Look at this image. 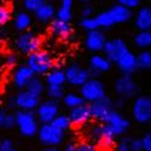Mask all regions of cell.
I'll use <instances>...</instances> for the list:
<instances>
[{
	"instance_id": "6da1fadb",
	"label": "cell",
	"mask_w": 151,
	"mask_h": 151,
	"mask_svg": "<svg viewBox=\"0 0 151 151\" xmlns=\"http://www.w3.org/2000/svg\"><path fill=\"white\" fill-rule=\"evenodd\" d=\"M132 17H133L132 11L120 4L112 5L108 10L99 12L98 15L94 16L99 28H110L115 26V24L127 23L132 19Z\"/></svg>"
},
{
	"instance_id": "7a4b0ae2",
	"label": "cell",
	"mask_w": 151,
	"mask_h": 151,
	"mask_svg": "<svg viewBox=\"0 0 151 151\" xmlns=\"http://www.w3.org/2000/svg\"><path fill=\"white\" fill-rule=\"evenodd\" d=\"M26 65L33 71V74L41 76L46 75L51 69H53V58L48 52L44 50H39L36 52H33L27 56L26 59Z\"/></svg>"
},
{
	"instance_id": "3957f363",
	"label": "cell",
	"mask_w": 151,
	"mask_h": 151,
	"mask_svg": "<svg viewBox=\"0 0 151 151\" xmlns=\"http://www.w3.org/2000/svg\"><path fill=\"white\" fill-rule=\"evenodd\" d=\"M16 127L22 137L24 138H34L39 129V122L36 120L34 111H21L15 112Z\"/></svg>"
},
{
	"instance_id": "277c9868",
	"label": "cell",
	"mask_w": 151,
	"mask_h": 151,
	"mask_svg": "<svg viewBox=\"0 0 151 151\" xmlns=\"http://www.w3.org/2000/svg\"><path fill=\"white\" fill-rule=\"evenodd\" d=\"M81 98L86 104H92L94 102L103 99L106 96L105 86L99 79H88L81 87H80V93Z\"/></svg>"
},
{
	"instance_id": "5b68a950",
	"label": "cell",
	"mask_w": 151,
	"mask_h": 151,
	"mask_svg": "<svg viewBox=\"0 0 151 151\" xmlns=\"http://www.w3.org/2000/svg\"><path fill=\"white\" fill-rule=\"evenodd\" d=\"M36 137L40 144H42L45 147H58L64 140V133L53 127L51 123L40 124Z\"/></svg>"
},
{
	"instance_id": "8992f818",
	"label": "cell",
	"mask_w": 151,
	"mask_h": 151,
	"mask_svg": "<svg viewBox=\"0 0 151 151\" xmlns=\"http://www.w3.org/2000/svg\"><path fill=\"white\" fill-rule=\"evenodd\" d=\"M133 120L139 124H146L151 121V98L146 94H140L134 98L132 105Z\"/></svg>"
},
{
	"instance_id": "52a82bcc",
	"label": "cell",
	"mask_w": 151,
	"mask_h": 151,
	"mask_svg": "<svg viewBox=\"0 0 151 151\" xmlns=\"http://www.w3.org/2000/svg\"><path fill=\"white\" fill-rule=\"evenodd\" d=\"M41 46H42V41L40 36H37L35 33L29 30L19 33L15 40V47L17 48V51L27 56L41 50Z\"/></svg>"
},
{
	"instance_id": "ba28073f",
	"label": "cell",
	"mask_w": 151,
	"mask_h": 151,
	"mask_svg": "<svg viewBox=\"0 0 151 151\" xmlns=\"http://www.w3.org/2000/svg\"><path fill=\"white\" fill-rule=\"evenodd\" d=\"M114 90L120 98L131 99L138 96V93H139V86H138V83L135 82L132 75L122 74L120 78L116 79Z\"/></svg>"
},
{
	"instance_id": "9c48e42d",
	"label": "cell",
	"mask_w": 151,
	"mask_h": 151,
	"mask_svg": "<svg viewBox=\"0 0 151 151\" xmlns=\"http://www.w3.org/2000/svg\"><path fill=\"white\" fill-rule=\"evenodd\" d=\"M40 102V97L33 96L26 90H22L12 97L9 103V108H17L21 111H35Z\"/></svg>"
},
{
	"instance_id": "30bf717a",
	"label": "cell",
	"mask_w": 151,
	"mask_h": 151,
	"mask_svg": "<svg viewBox=\"0 0 151 151\" xmlns=\"http://www.w3.org/2000/svg\"><path fill=\"white\" fill-rule=\"evenodd\" d=\"M129 51V48L126 41L121 37H112L105 41L103 47V56L111 63H116L126 52Z\"/></svg>"
},
{
	"instance_id": "8fae6325",
	"label": "cell",
	"mask_w": 151,
	"mask_h": 151,
	"mask_svg": "<svg viewBox=\"0 0 151 151\" xmlns=\"http://www.w3.org/2000/svg\"><path fill=\"white\" fill-rule=\"evenodd\" d=\"M34 114L39 123L41 124L51 123L55 120V117L59 114V104L56 100H51V99L42 100L35 109Z\"/></svg>"
},
{
	"instance_id": "7c38bea8",
	"label": "cell",
	"mask_w": 151,
	"mask_h": 151,
	"mask_svg": "<svg viewBox=\"0 0 151 151\" xmlns=\"http://www.w3.org/2000/svg\"><path fill=\"white\" fill-rule=\"evenodd\" d=\"M64 74H65V83H68L71 87H79V88L87 80L91 79L88 69L83 68L79 63H73L69 67H67Z\"/></svg>"
},
{
	"instance_id": "4fadbf2b",
	"label": "cell",
	"mask_w": 151,
	"mask_h": 151,
	"mask_svg": "<svg viewBox=\"0 0 151 151\" xmlns=\"http://www.w3.org/2000/svg\"><path fill=\"white\" fill-rule=\"evenodd\" d=\"M102 123L109 126V127L112 129V132L115 133L116 137L123 135L131 127V121L127 117H124L120 111H117L115 109H112L109 112Z\"/></svg>"
},
{
	"instance_id": "5bb4252c",
	"label": "cell",
	"mask_w": 151,
	"mask_h": 151,
	"mask_svg": "<svg viewBox=\"0 0 151 151\" xmlns=\"http://www.w3.org/2000/svg\"><path fill=\"white\" fill-rule=\"evenodd\" d=\"M88 135L91 139H93L97 143H100L102 145L110 147L115 144V139L116 135L112 132V129L109 126L104 124V123H99V124H94L90 128L88 131Z\"/></svg>"
},
{
	"instance_id": "9a60e30c",
	"label": "cell",
	"mask_w": 151,
	"mask_h": 151,
	"mask_svg": "<svg viewBox=\"0 0 151 151\" xmlns=\"http://www.w3.org/2000/svg\"><path fill=\"white\" fill-rule=\"evenodd\" d=\"M88 73H90V78L92 79H98L100 74H104L111 70L112 64L100 53H93L90 57L88 60Z\"/></svg>"
},
{
	"instance_id": "2e32d148",
	"label": "cell",
	"mask_w": 151,
	"mask_h": 151,
	"mask_svg": "<svg viewBox=\"0 0 151 151\" xmlns=\"http://www.w3.org/2000/svg\"><path fill=\"white\" fill-rule=\"evenodd\" d=\"M108 39L105 37V34L102 30H92V32H87L85 35V47L87 51H90L92 53H99L103 51V47L105 45V41Z\"/></svg>"
},
{
	"instance_id": "e0dca14e",
	"label": "cell",
	"mask_w": 151,
	"mask_h": 151,
	"mask_svg": "<svg viewBox=\"0 0 151 151\" xmlns=\"http://www.w3.org/2000/svg\"><path fill=\"white\" fill-rule=\"evenodd\" d=\"M112 109H114V106H112V100L108 96H105L103 99L98 100V102H94V103L90 104L91 117L99 121L100 123L104 121L106 115Z\"/></svg>"
},
{
	"instance_id": "ac0fdd59",
	"label": "cell",
	"mask_w": 151,
	"mask_h": 151,
	"mask_svg": "<svg viewBox=\"0 0 151 151\" xmlns=\"http://www.w3.org/2000/svg\"><path fill=\"white\" fill-rule=\"evenodd\" d=\"M35 76L33 74V71L26 65V64H21L18 67H16V69L12 73V83L16 88H18L19 91L26 88V86L28 85V82Z\"/></svg>"
},
{
	"instance_id": "d6986e66",
	"label": "cell",
	"mask_w": 151,
	"mask_h": 151,
	"mask_svg": "<svg viewBox=\"0 0 151 151\" xmlns=\"http://www.w3.org/2000/svg\"><path fill=\"white\" fill-rule=\"evenodd\" d=\"M67 115L69 116L71 124H75V126H82L92 119L91 112H90V105L86 103L74 108V109H70L69 114H67Z\"/></svg>"
},
{
	"instance_id": "ffe728a7",
	"label": "cell",
	"mask_w": 151,
	"mask_h": 151,
	"mask_svg": "<svg viewBox=\"0 0 151 151\" xmlns=\"http://www.w3.org/2000/svg\"><path fill=\"white\" fill-rule=\"evenodd\" d=\"M134 26L138 32H150L151 29V7L142 6L134 15Z\"/></svg>"
},
{
	"instance_id": "44dd1931",
	"label": "cell",
	"mask_w": 151,
	"mask_h": 151,
	"mask_svg": "<svg viewBox=\"0 0 151 151\" xmlns=\"http://www.w3.org/2000/svg\"><path fill=\"white\" fill-rule=\"evenodd\" d=\"M116 65H117L119 70H120L122 74L132 75L134 71L138 70L135 53H133L132 51H127V52H126V53L116 62Z\"/></svg>"
},
{
	"instance_id": "7402d4cb",
	"label": "cell",
	"mask_w": 151,
	"mask_h": 151,
	"mask_svg": "<svg viewBox=\"0 0 151 151\" xmlns=\"http://www.w3.org/2000/svg\"><path fill=\"white\" fill-rule=\"evenodd\" d=\"M50 30H51L53 36L62 37V39H68L73 34V28L70 26V23L60 21L58 18H53L50 22Z\"/></svg>"
},
{
	"instance_id": "603a6c76",
	"label": "cell",
	"mask_w": 151,
	"mask_h": 151,
	"mask_svg": "<svg viewBox=\"0 0 151 151\" xmlns=\"http://www.w3.org/2000/svg\"><path fill=\"white\" fill-rule=\"evenodd\" d=\"M34 18L40 23H50L53 18H56V7L53 4L46 1L34 12Z\"/></svg>"
},
{
	"instance_id": "cb8c5ba5",
	"label": "cell",
	"mask_w": 151,
	"mask_h": 151,
	"mask_svg": "<svg viewBox=\"0 0 151 151\" xmlns=\"http://www.w3.org/2000/svg\"><path fill=\"white\" fill-rule=\"evenodd\" d=\"M32 22H33V17L30 14H28L26 11H18L14 17L12 24H14L15 30H17L18 33H24L30 28Z\"/></svg>"
},
{
	"instance_id": "d4e9b609",
	"label": "cell",
	"mask_w": 151,
	"mask_h": 151,
	"mask_svg": "<svg viewBox=\"0 0 151 151\" xmlns=\"http://www.w3.org/2000/svg\"><path fill=\"white\" fill-rule=\"evenodd\" d=\"M73 6L74 0H60V5L56 9V18L70 23L73 19Z\"/></svg>"
},
{
	"instance_id": "484cf974",
	"label": "cell",
	"mask_w": 151,
	"mask_h": 151,
	"mask_svg": "<svg viewBox=\"0 0 151 151\" xmlns=\"http://www.w3.org/2000/svg\"><path fill=\"white\" fill-rule=\"evenodd\" d=\"M45 82L47 86H63L65 83V74L63 69L53 68L45 75Z\"/></svg>"
},
{
	"instance_id": "4316f807",
	"label": "cell",
	"mask_w": 151,
	"mask_h": 151,
	"mask_svg": "<svg viewBox=\"0 0 151 151\" xmlns=\"http://www.w3.org/2000/svg\"><path fill=\"white\" fill-rule=\"evenodd\" d=\"M45 88H46V86H45V82L40 79V78H37V76H34L29 82L28 85L26 86V90L27 92L32 93L33 96H36V97H40L42 96V93L45 92Z\"/></svg>"
},
{
	"instance_id": "83f0119b",
	"label": "cell",
	"mask_w": 151,
	"mask_h": 151,
	"mask_svg": "<svg viewBox=\"0 0 151 151\" xmlns=\"http://www.w3.org/2000/svg\"><path fill=\"white\" fill-rule=\"evenodd\" d=\"M133 42L140 51L147 50L151 46V32H138L133 37Z\"/></svg>"
},
{
	"instance_id": "f1b7e54d",
	"label": "cell",
	"mask_w": 151,
	"mask_h": 151,
	"mask_svg": "<svg viewBox=\"0 0 151 151\" xmlns=\"http://www.w3.org/2000/svg\"><path fill=\"white\" fill-rule=\"evenodd\" d=\"M63 100V104H64L65 108H68L69 110L70 109H74L79 105H82L85 104L83 99L81 98V96L79 93H75V92H68V93H64L62 98Z\"/></svg>"
},
{
	"instance_id": "f546056e",
	"label": "cell",
	"mask_w": 151,
	"mask_h": 151,
	"mask_svg": "<svg viewBox=\"0 0 151 151\" xmlns=\"http://www.w3.org/2000/svg\"><path fill=\"white\" fill-rule=\"evenodd\" d=\"M137 58V67L140 70H150L151 68V52L149 50H143L138 55H135Z\"/></svg>"
},
{
	"instance_id": "4dcf8cb0",
	"label": "cell",
	"mask_w": 151,
	"mask_h": 151,
	"mask_svg": "<svg viewBox=\"0 0 151 151\" xmlns=\"http://www.w3.org/2000/svg\"><path fill=\"white\" fill-rule=\"evenodd\" d=\"M51 124L53 127H56L57 129H59L60 132L64 133L65 131H68L70 127H71V122H70V119L67 114H58L55 120L51 122Z\"/></svg>"
},
{
	"instance_id": "1f68e13d",
	"label": "cell",
	"mask_w": 151,
	"mask_h": 151,
	"mask_svg": "<svg viewBox=\"0 0 151 151\" xmlns=\"http://www.w3.org/2000/svg\"><path fill=\"white\" fill-rule=\"evenodd\" d=\"M45 91L48 96V99L56 100V102L60 100L63 98V96H64V93H65L64 87L63 86H46Z\"/></svg>"
},
{
	"instance_id": "d6a6232c",
	"label": "cell",
	"mask_w": 151,
	"mask_h": 151,
	"mask_svg": "<svg viewBox=\"0 0 151 151\" xmlns=\"http://www.w3.org/2000/svg\"><path fill=\"white\" fill-rule=\"evenodd\" d=\"M45 3H46V0H23L22 1L24 11L28 12V14H32V12L34 14V12Z\"/></svg>"
},
{
	"instance_id": "836d02e7",
	"label": "cell",
	"mask_w": 151,
	"mask_h": 151,
	"mask_svg": "<svg viewBox=\"0 0 151 151\" xmlns=\"http://www.w3.org/2000/svg\"><path fill=\"white\" fill-rule=\"evenodd\" d=\"M80 26H81V28L83 30H86V33L99 29V26H98V23H97L94 16L93 17H87V18H81Z\"/></svg>"
},
{
	"instance_id": "e575fe53",
	"label": "cell",
	"mask_w": 151,
	"mask_h": 151,
	"mask_svg": "<svg viewBox=\"0 0 151 151\" xmlns=\"http://www.w3.org/2000/svg\"><path fill=\"white\" fill-rule=\"evenodd\" d=\"M12 16H11V11L7 6L0 4V28L5 27L6 24L11 21Z\"/></svg>"
},
{
	"instance_id": "d590c367",
	"label": "cell",
	"mask_w": 151,
	"mask_h": 151,
	"mask_svg": "<svg viewBox=\"0 0 151 151\" xmlns=\"http://www.w3.org/2000/svg\"><path fill=\"white\" fill-rule=\"evenodd\" d=\"M16 127V119H15V114H4L3 117V128L5 129H12Z\"/></svg>"
},
{
	"instance_id": "8d00e7d4",
	"label": "cell",
	"mask_w": 151,
	"mask_h": 151,
	"mask_svg": "<svg viewBox=\"0 0 151 151\" xmlns=\"http://www.w3.org/2000/svg\"><path fill=\"white\" fill-rule=\"evenodd\" d=\"M75 151H98V149L92 142H81L76 144Z\"/></svg>"
},
{
	"instance_id": "74e56055",
	"label": "cell",
	"mask_w": 151,
	"mask_h": 151,
	"mask_svg": "<svg viewBox=\"0 0 151 151\" xmlns=\"http://www.w3.org/2000/svg\"><path fill=\"white\" fill-rule=\"evenodd\" d=\"M0 151H16L14 142L9 138L0 139Z\"/></svg>"
},
{
	"instance_id": "f35d334b",
	"label": "cell",
	"mask_w": 151,
	"mask_h": 151,
	"mask_svg": "<svg viewBox=\"0 0 151 151\" xmlns=\"http://www.w3.org/2000/svg\"><path fill=\"white\" fill-rule=\"evenodd\" d=\"M117 4L124 6V7H127L128 10H133V9H137V7H139L140 3H142V0H116Z\"/></svg>"
},
{
	"instance_id": "ab89813d",
	"label": "cell",
	"mask_w": 151,
	"mask_h": 151,
	"mask_svg": "<svg viewBox=\"0 0 151 151\" xmlns=\"http://www.w3.org/2000/svg\"><path fill=\"white\" fill-rule=\"evenodd\" d=\"M140 142H142V146L144 151H151V133L150 132H146L140 138Z\"/></svg>"
},
{
	"instance_id": "60d3db41",
	"label": "cell",
	"mask_w": 151,
	"mask_h": 151,
	"mask_svg": "<svg viewBox=\"0 0 151 151\" xmlns=\"http://www.w3.org/2000/svg\"><path fill=\"white\" fill-rule=\"evenodd\" d=\"M129 138H122L116 144V151H129Z\"/></svg>"
},
{
	"instance_id": "b9f144b4",
	"label": "cell",
	"mask_w": 151,
	"mask_h": 151,
	"mask_svg": "<svg viewBox=\"0 0 151 151\" xmlns=\"http://www.w3.org/2000/svg\"><path fill=\"white\" fill-rule=\"evenodd\" d=\"M94 15V7L90 4H86L82 9H81V17L82 18H87V17H93Z\"/></svg>"
},
{
	"instance_id": "7bdbcfd3",
	"label": "cell",
	"mask_w": 151,
	"mask_h": 151,
	"mask_svg": "<svg viewBox=\"0 0 151 151\" xmlns=\"http://www.w3.org/2000/svg\"><path fill=\"white\" fill-rule=\"evenodd\" d=\"M129 151H144L140 138H134V139L129 140Z\"/></svg>"
},
{
	"instance_id": "ee69618b",
	"label": "cell",
	"mask_w": 151,
	"mask_h": 151,
	"mask_svg": "<svg viewBox=\"0 0 151 151\" xmlns=\"http://www.w3.org/2000/svg\"><path fill=\"white\" fill-rule=\"evenodd\" d=\"M5 62L9 67H16L18 64V56L16 53H9L5 58Z\"/></svg>"
},
{
	"instance_id": "f6af8a7d",
	"label": "cell",
	"mask_w": 151,
	"mask_h": 151,
	"mask_svg": "<svg viewBox=\"0 0 151 151\" xmlns=\"http://www.w3.org/2000/svg\"><path fill=\"white\" fill-rule=\"evenodd\" d=\"M124 104H126V99H123V98H120V97H117V99L115 100V102H112V106H115L114 109L115 110H120V109H123L124 108Z\"/></svg>"
},
{
	"instance_id": "bcb514c9",
	"label": "cell",
	"mask_w": 151,
	"mask_h": 151,
	"mask_svg": "<svg viewBox=\"0 0 151 151\" xmlns=\"http://www.w3.org/2000/svg\"><path fill=\"white\" fill-rule=\"evenodd\" d=\"M76 144H78V143H75L74 140L68 142V143L64 145V147H63V151H75V149H76Z\"/></svg>"
},
{
	"instance_id": "7dc6e473",
	"label": "cell",
	"mask_w": 151,
	"mask_h": 151,
	"mask_svg": "<svg viewBox=\"0 0 151 151\" xmlns=\"http://www.w3.org/2000/svg\"><path fill=\"white\" fill-rule=\"evenodd\" d=\"M4 114H5V112L3 111L1 108H0V128L3 127V117H4Z\"/></svg>"
},
{
	"instance_id": "c3c4849f",
	"label": "cell",
	"mask_w": 151,
	"mask_h": 151,
	"mask_svg": "<svg viewBox=\"0 0 151 151\" xmlns=\"http://www.w3.org/2000/svg\"><path fill=\"white\" fill-rule=\"evenodd\" d=\"M40 151H60L58 147H44L42 150H40Z\"/></svg>"
},
{
	"instance_id": "681fc988",
	"label": "cell",
	"mask_w": 151,
	"mask_h": 151,
	"mask_svg": "<svg viewBox=\"0 0 151 151\" xmlns=\"http://www.w3.org/2000/svg\"><path fill=\"white\" fill-rule=\"evenodd\" d=\"M78 1H79V3H83V4H88L91 0H78Z\"/></svg>"
},
{
	"instance_id": "f907efd6",
	"label": "cell",
	"mask_w": 151,
	"mask_h": 151,
	"mask_svg": "<svg viewBox=\"0 0 151 151\" xmlns=\"http://www.w3.org/2000/svg\"><path fill=\"white\" fill-rule=\"evenodd\" d=\"M53 1H57V0H48V3H51V4H52Z\"/></svg>"
},
{
	"instance_id": "816d5d0a",
	"label": "cell",
	"mask_w": 151,
	"mask_h": 151,
	"mask_svg": "<svg viewBox=\"0 0 151 151\" xmlns=\"http://www.w3.org/2000/svg\"><path fill=\"white\" fill-rule=\"evenodd\" d=\"M1 44H3V40H1V37H0V46H1Z\"/></svg>"
}]
</instances>
